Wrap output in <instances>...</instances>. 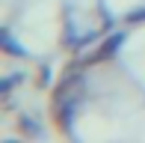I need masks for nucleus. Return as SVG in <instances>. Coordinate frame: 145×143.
Segmentation results:
<instances>
[{"label":"nucleus","instance_id":"4","mask_svg":"<svg viewBox=\"0 0 145 143\" xmlns=\"http://www.w3.org/2000/svg\"><path fill=\"white\" fill-rule=\"evenodd\" d=\"M127 21H130V24H136V21H145V9H133V12L127 15Z\"/></svg>","mask_w":145,"mask_h":143},{"label":"nucleus","instance_id":"5","mask_svg":"<svg viewBox=\"0 0 145 143\" xmlns=\"http://www.w3.org/2000/svg\"><path fill=\"white\" fill-rule=\"evenodd\" d=\"M39 81H42V87H48L50 83V69H42V77H39Z\"/></svg>","mask_w":145,"mask_h":143},{"label":"nucleus","instance_id":"3","mask_svg":"<svg viewBox=\"0 0 145 143\" xmlns=\"http://www.w3.org/2000/svg\"><path fill=\"white\" fill-rule=\"evenodd\" d=\"M18 125H21V131H24V134H30V137H39V134H42V125H39L36 116H30V113H21Z\"/></svg>","mask_w":145,"mask_h":143},{"label":"nucleus","instance_id":"2","mask_svg":"<svg viewBox=\"0 0 145 143\" xmlns=\"http://www.w3.org/2000/svg\"><path fill=\"white\" fill-rule=\"evenodd\" d=\"M0 45H3V51H6L9 57H30V54H27V48H21V45L12 39L9 30H3V33H0Z\"/></svg>","mask_w":145,"mask_h":143},{"label":"nucleus","instance_id":"1","mask_svg":"<svg viewBox=\"0 0 145 143\" xmlns=\"http://www.w3.org/2000/svg\"><path fill=\"white\" fill-rule=\"evenodd\" d=\"M121 42H124V33H116V36H110L107 42L101 45V51H98V54L92 57V60H110V57H113L116 51L121 48Z\"/></svg>","mask_w":145,"mask_h":143}]
</instances>
